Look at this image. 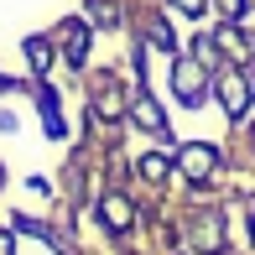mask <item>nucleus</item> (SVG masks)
<instances>
[{
	"label": "nucleus",
	"mask_w": 255,
	"mask_h": 255,
	"mask_svg": "<svg viewBox=\"0 0 255 255\" xmlns=\"http://www.w3.org/2000/svg\"><path fill=\"white\" fill-rule=\"evenodd\" d=\"M208 167H214V151H208V146H188V151H182V172H188V177H208Z\"/></svg>",
	"instance_id": "nucleus-1"
},
{
	"label": "nucleus",
	"mask_w": 255,
	"mask_h": 255,
	"mask_svg": "<svg viewBox=\"0 0 255 255\" xmlns=\"http://www.w3.org/2000/svg\"><path fill=\"white\" fill-rule=\"evenodd\" d=\"M177 94L188 99V104H198V99H203V89H198V68H193V63H182V68H177Z\"/></svg>",
	"instance_id": "nucleus-2"
},
{
	"label": "nucleus",
	"mask_w": 255,
	"mask_h": 255,
	"mask_svg": "<svg viewBox=\"0 0 255 255\" xmlns=\"http://www.w3.org/2000/svg\"><path fill=\"white\" fill-rule=\"evenodd\" d=\"M104 224L125 229V224H130V203H125V198H104Z\"/></svg>",
	"instance_id": "nucleus-3"
},
{
	"label": "nucleus",
	"mask_w": 255,
	"mask_h": 255,
	"mask_svg": "<svg viewBox=\"0 0 255 255\" xmlns=\"http://www.w3.org/2000/svg\"><path fill=\"white\" fill-rule=\"evenodd\" d=\"M26 57H31V68H37V73H47V63H52L47 37H26Z\"/></svg>",
	"instance_id": "nucleus-4"
},
{
	"label": "nucleus",
	"mask_w": 255,
	"mask_h": 255,
	"mask_svg": "<svg viewBox=\"0 0 255 255\" xmlns=\"http://www.w3.org/2000/svg\"><path fill=\"white\" fill-rule=\"evenodd\" d=\"M224 110L229 115L245 110V78H224Z\"/></svg>",
	"instance_id": "nucleus-5"
},
{
	"label": "nucleus",
	"mask_w": 255,
	"mask_h": 255,
	"mask_svg": "<svg viewBox=\"0 0 255 255\" xmlns=\"http://www.w3.org/2000/svg\"><path fill=\"white\" fill-rule=\"evenodd\" d=\"M63 42H68V57L84 63V26H78V21H68V26H63Z\"/></svg>",
	"instance_id": "nucleus-6"
},
{
	"label": "nucleus",
	"mask_w": 255,
	"mask_h": 255,
	"mask_svg": "<svg viewBox=\"0 0 255 255\" xmlns=\"http://www.w3.org/2000/svg\"><path fill=\"white\" fill-rule=\"evenodd\" d=\"M135 120H141L146 130H161V110H156L151 99H141V104H135Z\"/></svg>",
	"instance_id": "nucleus-7"
},
{
	"label": "nucleus",
	"mask_w": 255,
	"mask_h": 255,
	"mask_svg": "<svg viewBox=\"0 0 255 255\" xmlns=\"http://www.w3.org/2000/svg\"><path fill=\"white\" fill-rule=\"evenodd\" d=\"M141 172H146V177H161V172H167V161H161V156H146Z\"/></svg>",
	"instance_id": "nucleus-8"
},
{
	"label": "nucleus",
	"mask_w": 255,
	"mask_h": 255,
	"mask_svg": "<svg viewBox=\"0 0 255 255\" xmlns=\"http://www.w3.org/2000/svg\"><path fill=\"white\" fill-rule=\"evenodd\" d=\"M94 16L104 21V26H110V21H115V5H110V0H94Z\"/></svg>",
	"instance_id": "nucleus-9"
},
{
	"label": "nucleus",
	"mask_w": 255,
	"mask_h": 255,
	"mask_svg": "<svg viewBox=\"0 0 255 255\" xmlns=\"http://www.w3.org/2000/svg\"><path fill=\"white\" fill-rule=\"evenodd\" d=\"M219 5H224L229 16H240V5H245V0H219Z\"/></svg>",
	"instance_id": "nucleus-10"
},
{
	"label": "nucleus",
	"mask_w": 255,
	"mask_h": 255,
	"mask_svg": "<svg viewBox=\"0 0 255 255\" xmlns=\"http://www.w3.org/2000/svg\"><path fill=\"white\" fill-rule=\"evenodd\" d=\"M0 255H10V235H0Z\"/></svg>",
	"instance_id": "nucleus-11"
},
{
	"label": "nucleus",
	"mask_w": 255,
	"mask_h": 255,
	"mask_svg": "<svg viewBox=\"0 0 255 255\" xmlns=\"http://www.w3.org/2000/svg\"><path fill=\"white\" fill-rule=\"evenodd\" d=\"M250 229H255V219H250Z\"/></svg>",
	"instance_id": "nucleus-12"
}]
</instances>
